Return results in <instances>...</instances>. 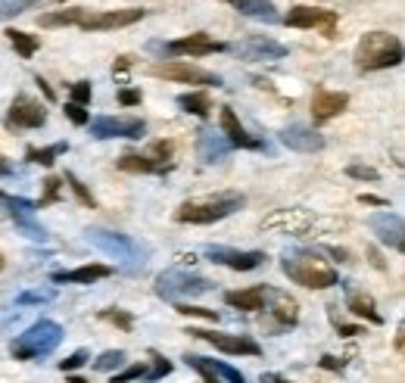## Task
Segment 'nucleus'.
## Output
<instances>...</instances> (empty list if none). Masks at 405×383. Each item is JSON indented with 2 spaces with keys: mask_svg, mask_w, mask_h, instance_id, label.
Instances as JSON below:
<instances>
[{
  "mask_svg": "<svg viewBox=\"0 0 405 383\" xmlns=\"http://www.w3.org/2000/svg\"><path fill=\"white\" fill-rule=\"evenodd\" d=\"M59 187H63V181L59 178H47L44 181V193H41V200H38V209H47V206L53 203H59Z\"/></svg>",
  "mask_w": 405,
  "mask_h": 383,
  "instance_id": "nucleus-37",
  "label": "nucleus"
},
{
  "mask_svg": "<svg viewBox=\"0 0 405 383\" xmlns=\"http://www.w3.org/2000/svg\"><path fill=\"white\" fill-rule=\"evenodd\" d=\"M3 265H6V259H3V255H0V271H3Z\"/></svg>",
  "mask_w": 405,
  "mask_h": 383,
  "instance_id": "nucleus-56",
  "label": "nucleus"
},
{
  "mask_svg": "<svg viewBox=\"0 0 405 383\" xmlns=\"http://www.w3.org/2000/svg\"><path fill=\"white\" fill-rule=\"evenodd\" d=\"M10 174H13V163L0 153V178H10Z\"/></svg>",
  "mask_w": 405,
  "mask_h": 383,
  "instance_id": "nucleus-49",
  "label": "nucleus"
},
{
  "mask_svg": "<svg viewBox=\"0 0 405 383\" xmlns=\"http://www.w3.org/2000/svg\"><path fill=\"white\" fill-rule=\"evenodd\" d=\"M277 137H281V144L287 147V150H296V153H318V150H324V137L315 131V128H305V125L284 128Z\"/></svg>",
  "mask_w": 405,
  "mask_h": 383,
  "instance_id": "nucleus-22",
  "label": "nucleus"
},
{
  "mask_svg": "<svg viewBox=\"0 0 405 383\" xmlns=\"http://www.w3.org/2000/svg\"><path fill=\"white\" fill-rule=\"evenodd\" d=\"M88 361H91L88 349H78V352H72L69 359H63V361H59V371H66V374H69V371H75V368L88 365Z\"/></svg>",
  "mask_w": 405,
  "mask_h": 383,
  "instance_id": "nucleus-41",
  "label": "nucleus"
},
{
  "mask_svg": "<svg viewBox=\"0 0 405 383\" xmlns=\"http://www.w3.org/2000/svg\"><path fill=\"white\" fill-rule=\"evenodd\" d=\"M35 0H0V19H10V16H19L25 13Z\"/></svg>",
  "mask_w": 405,
  "mask_h": 383,
  "instance_id": "nucleus-38",
  "label": "nucleus"
},
{
  "mask_svg": "<svg viewBox=\"0 0 405 383\" xmlns=\"http://www.w3.org/2000/svg\"><path fill=\"white\" fill-rule=\"evenodd\" d=\"M184 361H188V365H190V368H194V371H197V374H200V377H203V383H222V380H218V377H215V374H212V371H209V368H206L203 355H184Z\"/></svg>",
  "mask_w": 405,
  "mask_h": 383,
  "instance_id": "nucleus-39",
  "label": "nucleus"
},
{
  "mask_svg": "<svg viewBox=\"0 0 405 383\" xmlns=\"http://www.w3.org/2000/svg\"><path fill=\"white\" fill-rule=\"evenodd\" d=\"M91 97H94L91 82H75V84H72V103L84 106V103H91Z\"/></svg>",
  "mask_w": 405,
  "mask_h": 383,
  "instance_id": "nucleus-42",
  "label": "nucleus"
},
{
  "mask_svg": "<svg viewBox=\"0 0 405 383\" xmlns=\"http://www.w3.org/2000/svg\"><path fill=\"white\" fill-rule=\"evenodd\" d=\"M153 47L162 50L165 57H209V53L228 50V44L212 41L206 31H197V35H188V38H181V41H171V44H153Z\"/></svg>",
  "mask_w": 405,
  "mask_h": 383,
  "instance_id": "nucleus-14",
  "label": "nucleus"
},
{
  "mask_svg": "<svg viewBox=\"0 0 405 383\" xmlns=\"http://www.w3.org/2000/svg\"><path fill=\"white\" fill-rule=\"evenodd\" d=\"M281 271L287 274L293 284L309 287V290H328V287L340 284V274L334 271V265H328L318 253H305V250L284 253Z\"/></svg>",
  "mask_w": 405,
  "mask_h": 383,
  "instance_id": "nucleus-2",
  "label": "nucleus"
},
{
  "mask_svg": "<svg viewBox=\"0 0 405 383\" xmlns=\"http://www.w3.org/2000/svg\"><path fill=\"white\" fill-rule=\"evenodd\" d=\"M100 318L109 321V324H116L119 331H131V327H135V318H131L128 312H122V308H103Z\"/></svg>",
  "mask_w": 405,
  "mask_h": 383,
  "instance_id": "nucleus-36",
  "label": "nucleus"
},
{
  "mask_svg": "<svg viewBox=\"0 0 405 383\" xmlns=\"http://www.w3.org/2000/svg\"><path fill=\"white\" fill-rule=\"evenodd\" d=\"M231 3L237 6V13H243V16L250 19H259V22H281V13L275 10V3L271 0H231Z\"/></svg>",
  "mask_w": 405,
  "mask_h": 383,
  "instance_id": "nucleus-27",
  "label": "nucleus"
},
{
  "mask_svg": "<svg viewBox=\"0 0 405 383\" xmlns=\"http://www.w3.org/2000/svg\"><path fill=\"white\" fill-rule=\"evenodd\" d=\"M144 377H147V368H144V365H131V368H125L122 374H116L112 383H131V380H144Z\"/></svg>",
  "mask_w": 405,
  "mask_h": 383,
  "instance_id": "nucleus-43",
  "label": "nucleus"
},
{
  "mask_svg": "<svg viewBox=\"0 0 405 383\" xmlns=\"http://www.w3.org/2000/svg\"><path fill=\"white\" fill-rule=\"evenodd\" d=\"M63 112L72 119V125H88V122H91V116L84 112V106H78V103H66Z\"/></svg>",
  "mask_w": 405,
  "mask_h": 383,
  "instance_id": "nucleus-45",
  "label": "nucleus"
},
{
  "mask_svg": "<svg viewBox=\"0 0 405 383\" xmlns=\"http://www.w3.org/2000/svg\"><path fill=\"white\" fill-rule=\"evenodd\" d=\"M66 184L72 187V193H75V197H78V203H82V206H88V209H97V200H94V193H91L88 187H84L82 181H78V178H75V174H72V172H66Z\"/></svg>",
  "mask_w": 405,
  "mask_h": 383,
  "instance_id": "nucleus-34",
  "label": "nucleus"
},
{
  "mask_svg": "<svg viewBox=\"0 0 405 383\" xmlns=\"http://www.w3.org/2000/svg\"><path fill=\"white\" fill-rule=\"evenodd\" d=\"M368 227H371V234H377V240H381V243L393 246L396 253L405 250V225H402V218L396 212H390V209L374 212L368 218Z\"/></svg>",
  "mask_w": 405,
  "mask_h": 383,
  "instance_id": "nucleus-16",
  "label": "nucleus"
},
{
  "mask_svg": "<svg viewBox=\"0 0 405 383\" xmlns=\"http://www.w3.org/2000/svg\"><path fill=\"white\" fill-rule=\"evenodd\" d=\"M147 16V10H109V13H97V10H56V13H44L41 25L44 29H56V25H78L82 31H109V29H125V25H135Z\"/></svg>",
  "mask_w": 405,
  "mask_h": 383,
  "instance_id": "nucleus-1",
  "label": "nucleus"
},
{
  "mask_svg": "<svg viewBox=\"0 0 405 383\" xmlns=\"http://www.w3.org/2000/svg\"><path fill=\"white\" fill-rule=\"evenodd\" d=\"M175 144L171 140H156L147 153H125L119 156V169L131 174H165L175 165Z\"/></svg>",
  "mask_w": 405,
  "mask_h": 383,
  "instance_id": "nucleus-7",
  "label": "nucleus"
},
{
  "mask_svg": "<svg viewBox=\"0 0 405 383\" xmlns=\"http://www.w3.org/2000/svg\"><path fill=\"white\" fill-rule=\"evenodd\" d=\"M150 75L165 78V82H181V84H206V87H222V75L215 72H206L200 66L190 63H156L150 66Z\"/></svg>",
  "mask_w": 405,
  "mask_h": 383,
  "instance_id": "nucleus-10",
  "label": "nucleus"
},
{
  "mask_svg": "<svg viewBox=\"0 0 405 383\" xmlns=\"http://www.w3.org/2000/svg\"><path fill=\"white\" fill-rule=\"evenodd\" d=\"M222 134H224V140H228V147H240V150H262L265 147L262 140L253 137V134L240 125V119L234 116L231 106H222Z\"/></svg>",
  "mask_w": 405,
  "mask_h": 383,
  "instance_id": "nucleus-21",
  "label": "nucleus"
},
{
  "mask_svg": "<svg viewBox=\"0 0 405 383\" xmlns=\"http://www.w3.org/2000/svg\"><path fill=\"white\" fill-rule=\"evenodd\" d=\"M47 125V110L29 93H19L6 112V128L10 131H25V128H44Z\"/></svg>",
  "mask_w": 405,
  "mask_h": 383,
  "instance_id": "nucleus-11",
  "label": "nucleus"
},
{
  "mask_svg": "<svg viewBox=\"0 0 405 383\" xmlns=\"http://www.w3.org/2000/svg\"><path fill=\"white\" fill-rule=\"evenodd\" d=\"M243 193L237 190H224V193H212L206 200H188L175 209V221L181 225H212V221H222L228 215H234L237 209H243Z\"/></svg>",
  "mask_w": 405,
  "mask_h": 383,
  "instance_id": "nucleus-3",
  "label": "nucleus"
},
{
  "mask_svg": "<svg viewBox=\"0 0 405 383\" xmlns=\"http://www.w3.org/2000/svg\"><path fill=\"white\" fill-rule=\"evenodd\" d=\"M318 365H321V368H328V371H340V368H343V359L337 361L334 355H321V359H318Z\"/></svg>",
  "mask_w": 405,
  "mask_h": 383,
  "instance_id": "nucleus-48",
  "label": "nucleus"
},
{
  "mask_svg": "<svg viewBox=\"0 0 405 383\" xmlns=\"http://www.w3.org/2000/svg\"><path fill=\"white\" fill-rule=\"evenodd\" d=\"M38 84H41L44 97H47V100H53V91H50V84H47V82H44V78H38Z\"/></svg>",
  "mask_w": 405,
  "mask_h": 383,
  "instance_id": "nucleus-54",
  "label": "nucleus"
},
{
  "mask_svg": "<svg viewBox=\"0 0 405 383\" xmlns=\"http://www.w3.org/2000/svg\"><path fill=\"white\" fill-rule=\"evenodd\" d=\"M343 287H346V308H349V312L358 315V318H365V321H371V324H383V315L377 312L374 299H371L368 293L353 290L349 284H343Z\"/></svg>",
  "mask_w": 405,
  "mask_h": 383,
  "instance_id": "nucleus-26",
  "label": "nucleus"
},
{
  "mask_svg": "<svg viewBox=\"0 0 405 383\" xmlns=\"http://www.w3.org/2000/svg\"><path fill=\"white\" fill-rule=\"evenodd\" d=\"M309 225H312V215L303 209H284L265 221V227H284L287 234H303Z\"/></svg>",
  "mask_w": 405,
  "mask_h": 383,
  "instance_id": "nucleus-28",
  "label": "nucleus"
},
{
  "mask_svg": "<svg viewBox=\"0 0 405 383\" xmlns=\"http://www.w3.org/2000/svg\"><path fill=\"white\" fill-rule=\"evenodd\" d=\"M346 174H349V178H356V181H377V178H381L377 169H371V165H358V163L349 165Z\"/></svg>",
  "mask_w": 405,
  "mask_h": 383,
  "instance_id": "nucleus-44",
  "label": "nucleus"
},
{
  "mask_svg": "<svg viewBox=\"0 0 405 383\" xmlns=\"http://www.w3.org/2000/svg\"><path fill=\"white\" fill-rule=\"evenodd\" d=\"M402 63V41L390 31H368L356 44V69L358 72H377L393 69Z\"/></svg>",
  "mask_w": 405,
  "mask_h": 383,
  "instance_id": "nucleus-4",
  "label": "nucleus"
},
{
  "mask_svg": "<svg viewBox=\"0 0 405 383\" xmlns=\"http://www.w3.org/2000/svg\"><path fill=\"white\" fill-rule=\"evenodd\" d=\"M346 106H349V93H343V91H324V87H318L312 93V119H315V125H324L330 119H337Z\"/></svg>",
  "mask_w": 405,
  "mask_h": 383,
  "instance_id": "nucleus-20",
  "label": "nucleus"
},
{
  "mask_svg": "<svg viewBox=\"0 0 405 383\" xmlns=\"http://www.w3.org/2000/svg\"><path fill=\"white\" fill-rule=\"evenodd\" d=\"M337 327H340L343 337H356V333H362V327H353V324H343V321H337Z\"/></svg>",
  "mask_w": 405,
  "mask_h": 383,
  "instance_id": "nucleus-51",
  "label": "nucleus"
},
{
  "mask_svg": "<svg viewBox=\"0 0 405 383\" xmlns=\"http://www.w3.org/2000/svg\"><path fill=\"white\" fill-rule=\"evenodd\" d=\"M358 203H368V206H387V200L371 197V193H362V197H358Z\"/></svg>",
  "mask_w": 405,
  "mask_h": 383,
  "instance_id": "nucleus-50",
  "label": "nucleus"
},
{
  "mask_svg": "<svg viewBox=\"0 0 405 383\" xmlns=\"http://www.w3.org/2000/svg\"><path fill=\"white\" fill-rule=\"evenodd\" d=\"M206 361V368H209L212 374H215L222 383H247V377H243L237 368H231L228 361H215V359H203Z\"/></svg>",
  "mask_w": 405,
  "mask_h": 383,
  "instance_id": "nucleus-32",
  "label": "nucleus"
},
{
  "mask_svg": "<svg viewBox=\"0 0 405 383\" xmlns=\"http://www.w3.org/2000/svg\"><path fill=\"white\" fill-rule=\"evenodd\" d=\"M125 365V352L122 349H106L100 359L94 361V371H116V368Z\"/></svg>",
  "mask_w": 405,
  "mask_h": 383,
  "instance_id": "nucleus-35",
  "label": "nucleus"
},
{
  "mask_svg": "<svg viewBox=\"0 0 405 383\" xmlns=\"http://www.w3.org/2000/svg\"><path fill=\"white\" fill-rule=\"evenodd\" d=\"M178 106H181L184 112H190V116L197 119H209L212 116V100L206 91H190V93H181L178 97Z\"/></svg>",
  "mask_w": 405,
  "mask_h": 383,
  "instance_id": "nucleus-29",
  "label": "nucleus"
},
{
  "mask_svg": "<svg viewBox=\"0 0 405 383\" xmlns=\"http://www.w3.org/2000/svg\"><path fill=\"white\" fill-rule=\"evenodd\" d=\"M0 209H3L6 218H10L13 225H16L29 240H38V243H47V240H50V234L35 221V212H38L35 200L10 197V193L0 190Z\"/></svg>",
  "mask_w": 405,
  "mask_h": 383,
  "instance_id": "nucleus-9",
  "label": "nucleus"
},
{
  "mask_svg": "<svg viewBox=\"0 0 405 383\" xmlns=\"http://www.w3.org/2000/svg\"><path fill=\"white\" fill-rule=\"evenodd\" d=\"M63 153H69V144H66V140L50 144V147H41V150H38V147H29V150H25V156H29V163L44 165V169H47V165L56 163V156H63Z\"/></svg>",
  "mask_w": 405,
  "mask_h": 383,
  "instance_id": "nucleus-30",
  "label": "nucleus"
},
{
  "mask_svg": "<svg viewBox=\"0 0 405 383\" xmlns=\"http://www.w3.org/2000/svg\"><path fill=\"white\" fill-rule=\"evenodd\" d=\"M175 312L194 315V318H206V321H218V312H212V308H200V306H188V302H175Z\"/></svg>",
  "mask_w": 405,
  "mask_h": 383,
  "instance_id": "nucleus-40",
  "label": "nucleus"
},
{
  "mask_svg": "<svg viewBox=\"0 0 405 383\" xmlns=\"http://www.w3.org/2000/svg\"><path fill=\"white\" fill-rule=\"evenodd\" d=\"M59 343H63V327L50 318H41L10 343V352H13V359H19V361H35V359L50 355Z\"/></svg>",
  "mask_w": 405,
  "mask_h": 383,
  "instance_id": "nucleus-5",
  "label": "nucleus"
},
{
  "mask_svg": "<svg viewBox=\"0 0 405 383\" xmlns=\"http://www.w3.org/2000/svg\"><path fill=\"white\" fill-rule=\"evenodd\" d=\"M53 293H22L19 296V306H29V302H50Z\"/></svg>",
  "mask_w": 405,
  "mask_h": 383,
  "instance_id": "nucleus-47",
  "label": "nucleus"
},
{
  "mask_svg": "<svg viewBox=\"0 0 405 383\" xmlns=\"http://www.w3.org/2000/svg\"><path fill=\"white\" fill-rule=\"evenodd\" d=\"M284 22L293 29H318L328 41L337 38V13L334 10H315V6H293L284 16Z\"/></svg>",
  "mask_w": 405,
  "mask_h": 383,
  "instance_id": "nucleus-12",
  "label": "nucleus"
},
{
  "mask_svg": "<svg viewBox=\"0 0 405 383\" xmlns=\"http://www.w3.org/2000/svg\"><path fill=\"white\" fill-rule=\"evenodd\" d=\"M131 63H135V59H131V57H122V59H119V63H116V66H112V72H116V75H119V72L131 69Z\"/></svg>",
  "mask_w": 405,
  "mask_h": 383,
  "instance_id": "nucleus-52",
  "label": "nucleus"
},
{
  "mask_svg": "<svg viewBox=\"0 0 405 383\" xmlns=\"http://www.w3.org/2000/svg\"><path fill=\"white\" fill-rule=\"evenodd\" d=\"M6 41L16 47L22 59H31L38 53V47H41V41H38L35 35H29V31H19V29H6Z\"/></svg>",
  "mask_w": 405,
  "mask_h": 383,
  "instance_id": "nucleus-31",
  "label": "nucleus"
},
{
  "mask_svg": "<svg viewBox=\"0 0 405 383\" xmlns=\"http://www.w3.org/2000/svg\"><path fill=\"white\" fill-rule=\"evenodd\" d=\"M150 361H153V368L147 371V377H144L147 383H156V380H162V377H169V374H171V361H165L156 349H150Z\"/></svg>",
  "mask_w": 405,
  "mask_h": 383,
  "instance_id": "nucleus-33",
  "label": "nucleus"
},
{
  "mask_svg": "<svg viewBox=\"0 0 405 383\" xmlns=\"http://www.w3.org/2000/svg\"><path fill=\"white\" fill-rule=\"evenodd\" d=\"M88 243L97 246L100 253H106L109 259H119V265L125 271H137L147 262V250H144L137 240H131L128 234H116V231H88Z\"/></svg>",
  "mask_w": 405,
  "mask_h": 383,
  "instance_id": "nucleus-6",
  "label": "nucleus"
},
{
  "mask_svg": "<svg viewBox=\"0 0 405 383\" xmlns=\"http://www.w3.org/2000/svg\"><path fill=\"white\" fill-rule=\"evenodd\" d=\"M190 333H194L197 340H203V343H209V346L228 352V355H253V359L262 355L259 343L250 340V337H240V333H215V331H190Z\"/></svg>",
  "mask_w": 405,
  "mask_h": 383,
  "instance_id": "nucleus-17",
  "label": "nucleus"
},
{
  "mask_svg": "<svg viewBox=\"0 0 405 383\" xmlns=\"http://www.w3.org/2000/svg\"><path fill=\"white\" fill-rule=\"evenodd\" d=\"M91 125V137L97 140H109V137H128V140H137L147 134V125L141 119H116V116H100L94 119Z\"/></svg>",
  "mask_w": 405,
  "mask_h": 383,
  "instance_id": "nucleus-13",
  "label": "nucleus"
},
{
  "mask_svg": "<svg viewBox=\"0 0 405 383\" xmlns=\"http://www.w3.org/2000/svg\"><path fill=\"white\" fill-rule=\"evenodd\" d=\"M271 287L259 284V287H250V290H231L224 293V302L240 312H265V299H268Z\"/></svg>",
  "mask_w": 405,
  "mask_h": 383,
  "instance_id": "nucleus-23",
  "label": "nucleus"
},
{
  "mask_svg": "<svg viewBox=\"0 0 405 383\" xmlns=\"http://www.w3.org/2000/svg\"><path fill=\"white\" fill-rule=\"evenodd\" d=\"M206 255L215 265H224L231 271H253V268H262L265 259H268L259 250H231V246H206Z\"/></svg>",
  "mask_w": 405,
  "mask_h": 383,
  "instance_id": "nucleus-15",
  "label": "nucleus"
},
{
  "mask_svg": "<svg viewBox=\"0 0 405 383\" xmlns=\"http://www.w3.org/2000/svg\"><path fill=\"white\" fill-rule=\"evenodd\" d=\"M69 383H88L84 377H69Z\"/></svg>",
  "mask_w": 405,
  "mask_h": 383,
  "instance_id": "nucleus-55",
  "label": "nucleus"
},
{
  "mask_svg": "<svg viewBox=\"0 0 405 383\" xmlns=\"http://www.w3.org/2000/svg\"><path fill=\"white\" fill-rule=\"evenodd\" d=\"M259 380H262V383H290V380H284L281 374H262Z\"/></svg>",
  "mask_w": 405,
  "mask_h": 383,
  "instance_id": "nucleus-53",
  "label": "nucleus"
},
{
  "mask_svg": "<svg viewBox=\"0 0 405 383\" xmlns=\"http://www.w3.org/2000/svg\"><path fill=\"white\" fill-rule=\"evenodd\" d=\"M234 53L243 59H250V63H262V59H284L287 57V47L271 41V38H265V35H250L234 47Z\"/></svg>",
  "mask_w": 405,
  "mask_h": 383,
  "instance_id": "nucleus-19",
  "label": "nucleus"
},
{
  "mask_svg": "<svg viewBox=\"0 0 405 383\" xmlns=\"http://www.w3.org/2000/svg\"><path fill=\"white\" fill-rule=\"evenodd\" d=\"M212 290V280L200 278V274H188V271H178V268H169L156 278V296L159 299H169V302H181V299H194L203 296V293Z\"/></svg>",
  "mask_w": 405,
  "mask_h": 383,
  "instance_id": "nucleus-8",
  "label": "nucleus"
},
{
  "mask_svg": "<svg viewBox=\"0 0 405 383\" xmlns=\"http://www.w3.org/2000/svg\"><path fill=\"white\" fill-rule=\"evenodd\" d=\"M271 299H275V306H265L268 308V331L281 333V331L296 327V321H300V306H296V299L287 296V293H281V290H271Z\"/></svg>",
  "mask_w": 405,
  "mask_h": 383,
  "instance_id": "nucleus-18",
  "label": "nucleus"
},
{
  "mask_svg": "<svg viewBox=\"0 0 405 383\" xmlns=\"http://www.w3.org/2000/svg\"><path fill=\"white\" fill-rule=\"evenodd\" d=\"M112 274V268L109 265H82V268H75V271H53L50 274V280L53 284H97V280H103V278H109Z\"/></svg>",
  "mask_w": 405,
  "mask_h": 383,
  "instance_id": "nucleus-24",
  "label": "nucleus"
},
{
  "mask_svg": "<svg viewBox=\"0 0 405 383\" xmlns=\"http://www.w3.org/2000/svg\"><path fill=\"white\" fill-rule=\"evenodd\" d=\"M228 140L222 137V134L215 131H197V156L203 159V163H218V159L228 156Z\"/></svg>",
  "mask_w": 405,
  "mask_h": 383,
  "instance_id": "nucleus-25",
  "label": "nucleus"
},
{
  "mask_svg": "<svg viewBox=\"0 0 405 383\" xmlns=\"http://www.w3.org/2000/svg\"><path fill=\"white\" fill-rule=\"evenodd\" d=\"M119 103H122V106H137V103H141V91H131V87H125V91L119 93Z\"/></svg>",
  "mask_w": 405,
  "mask_h": 383,
  "instance_id": "nucleus-46",
  "label": "nucleus"
}]
</instances>
